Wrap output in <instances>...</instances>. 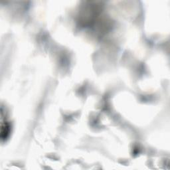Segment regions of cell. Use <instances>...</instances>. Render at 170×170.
Segmentation results:
<instances>
[{"label":"cell","instance_id":"obj_1","mask_svg":"<svg viewBox=\"0 0 170 170\" xmlns=\"http://www.w3.org/2000/svg\"><path fill=\"white\" fill-rule=\"evenodd\" d=\"M9 133H10V126L8 124H5L2 125V128H1V139H5L7 138L9 135Z\"/></svg>","mask_w":170,"mask_h":170}]
</instances>
